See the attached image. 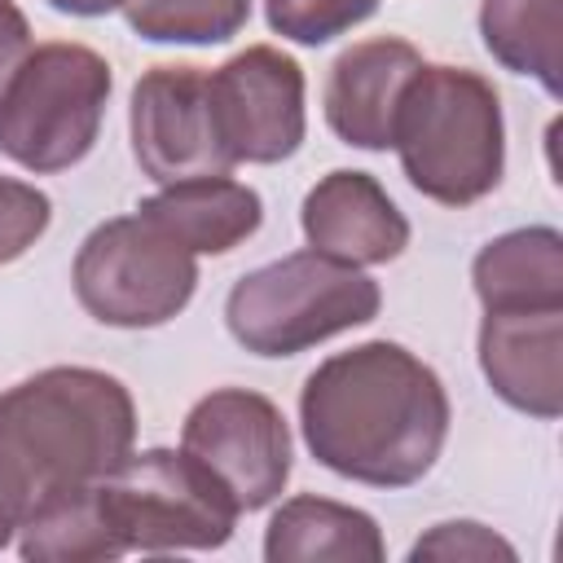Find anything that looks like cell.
<instances>
[{
  "mask_svg": "<svg viewBox=\"0 0 563 563\" xmlns=\"http://www.w3.org/2000/svg\"><path fill=\"white\" fill-rule=\"evenodd\" d=\"M299 229L312 251L356 268L391 264L409 246L405 211L378 185V176L356 167H334L303 194Z\"/></svg>",
  "mask_w": 563,
  "mask_h": 563,
  "instance_id": "8fae6325",
  "label": "cell"
},
{
  "mask_svg": "<svg viewBox=\"0 0 563 563\" xmlns=\"http://www.w3.org/2000/svg\"><path fill=\"white\" fill-rule=\"evenodd\" d=\"M303 92V66L273 44H251L207 70V97L229 163L268 167L290 158L308 132Z\"/></svg>",
  "mask_w": 563,
  "mask_h": 563,
  "instance_id": "9c48e42d",
  "label": "cell"
},
{
  "mask_svg": "<svg viewBox=\"0 0 563 563\" xmlns=\"http://www.w3.org/2000/svg\"><path fill=\"white\" fill-rule=\"evenodd\" d=\"M53 224V198L31 180L0 176V264L22 260Z\"/></svg>",
  "mask_w": 563,
  "mask_h": 563,
  "instance_id": "44dd1931",
  "label": "cell"
},
{
  "mask_svg": "<svg viewBox=\"0 0 563 563\" xmlns=\"http://www.w3.org/2000/svg\"><path fill=\"white\" fill-rule=\"evenodd\" d=\"M44 4L57 13H70V18H106V13L123 9V0H44Z\"/></svg>",
  "mask_w": 563,
  "mask_h": 563,
  "instance_id": "d4e9b609",
  "label": "cell"
},
{
  "mask_svg": "<svg viewBox=\"0 0 563 563\" xmlns=\"http://www.w3.org/2000/svg\"><path fill=\"white\" fill-rule=\"evenodd\" d=\"M110 88L114 75L97 48L75 40L31 48L0 92V154L35 176L84 163L101 136Z\"/></svg>",
  "mask_w": 563,
  "mask_h": 563,
  "instance_id": "5b68a950",
  "label": "cell"
},
{
  "mask_svg": "<svg viewBox=\"0 0 563 563\" xmlns=\"http://www.w3.org/2000/svg\"><path fill=\"white\" fill-rule=\"evenodd\" d=\"M31 22L18 9V0H0V92L9 88V79L18 75V66L31 53Z\"/></svg>",
  "mask_w": 563,
  "mask_h": 563,
  "instance_id": "603a6c76",
  "label": "cell"
},
{
  "mask_svg": "<svg viewBox=\"0 0 563 563\" xmlns=\"http://www.w3.org/2000/svg\"><path fill=\"white\" fill-rule=\"evenodd\" d=\"M378 4L383 0H264V18L282 40L317 48L369 22Z\"/></svg>",
  "mask_w": 563,
  "mask_h": 563,
  "instance_id": "ffe728a7",
  "label": "cell"
},
{
  "mask_svg": "<svg viewBox=\"0 0 563 563\" xmlns=\"http://www.w3.org/2000/svg\"><path fill=\"white\" fill-rule=\"evenodd\" d=\"M378 308L383 290L369 273L308 246L242 273L224 299V325L255 356H299L374 321Z\"/></svg>",
  "mask_w": 563,
  "mask_h": 563,
  "instance_id": "277c9868",
  "label": "cell"
},
{
  "mask_svg": "<svg viewBox=\"0 0 563 563\" xmlns=\"http://www.w3.org/2000/svg\"><path fill=\"white\" fill-rule=\"evenodd\" d=\"M264 559L268 563H383L387 545L378 519L361 506L330 501L317 493H299L282 501L264 528Z\"/></svg>",
  "mask_w": 563,
  "mask_h": 563,
  "instance_id": "9a60e30c",
  "label": "cell"
},
{
  "mask_svg": "<svg viewBox=\"0 0 563 563\" xmlns=\"http://www.w3.org/2000/svg\"><path fill=\"white\" fill-rule=\"evenodd\" d=\"M409 559H413V563H418V559H475V563L501 559V563H515L519 550H515L501 532H493L488 523H479V519H444V523L427 528V532L409 545Z\"/></svg>",
  "mask_w": 563,
  "mask_h": 563,
  "instance_id": "7402d4cb",
  "label": "cell"
},
{
  "mask_svg": "<svg viewBox=\"0 0 563 563\" xmlns=\"http://www.w3.org/2000/svg\"><path fill=\"white\" fill-rule=\"evenodd\" d=\"M180 449L194 453L238 501V510H264L286 493L295 466V440L286 413L251 387H216L185 413Z\"/></svg>",
  "mask_w": 563,
  "mask_h": 563,
  "instance_id": "ba28073f",
  "label": "cell"
},
{
  "mask_svg": "<svg viewBox=\"0 0 563 563\" xmlns=\"http://www.w3.org/2000/svg\"><path fill=\"white\" fill-rule=\"evenodd\" d=\"M97 493L128 554L220 550L242 515L233 493L185 449H132Z\"/></svg>",
  "mask_w": 563,
  "mask_h": 563,
  "instance_id": "8992f818",
  "label": "cell"
},
{
  "mask_svg": "<svg viewBox=\"0 0 563 563\" xmlns=\"http://www.w3.org/2000/svg\"><path fill=\"white\" fill-rule=\"evenodd\" d=\"M123 18L150 44H224L246 26L251 0H123Z\"/></svg>",
  "mask_w": 563,
  "mask_h": 563,
  "instance_id": "d6986e66",
  "label": "cell"
},
{
  "mask_svg": "<svg viewBox=\"0 0 563 563\" xmlns=\"http://www.w3.org/2000/svg\"><path fill=\"white\" fill-rule=\"evenodd\" d=\"M128 132H132L136 167L158 185L233 172L216 132L202 66H172V62L150 66L132 84Z\"/></svg>",
  "mask_w": 563,
  "mask_h": 563,
  "instance_id": "30bf717a",
  "label": "cell"
},
{
  "mask_svg": "<svg viewBox=\"0 0 563 563\" xmlns=\"http://www.w3.org/2000/svg\"><path fill=\"white\" fill-rule=\"evenodd\" d=\"M471 286L484 312L563 308V233L554 224L497 233L471 260Z\"/></svg>",
  "mask_w": 563,
  "mask_h": 563,
  "instance_id": "2e32d148",
  "label": "cell"
},
{
  "mask_svg": "<svg viewBox=\"0 0 563 563\" xmlns=\"http://www.w3.org/2000/svg\"><path fill=\"white\" fill-rule=\"evenodd\" d=\"M479 369L493 396L528 418L563 413V308H501L479 321Z\"/></svg>",
  "mask_w": 563,
  "mask_h": 563,
  "instance_id": "7c38bea8",
  "label": "cell"
},
{
  "mask_svg": "<svg viewBox=\"0 0 563 563\" xmlns=\"http://www.w3.org/2000/svg\"><path fill=\"white\" fill-rule=\"evenodd\" d=\"M449 391L405 343L369 339L325 356L299 387L308 453L369 488L418 484L449 440Z\"/></svg>",
  "mask_w": 563,
  "mask_h": 563,
  "instance_id": "6da1fadb",
  "label": "cell"
},
{
  "mask_svg": "<svg viewBox=\"0 0 563 563\" xmlns=\"http://www.w3.org/2000/svg\"><path fill=\"white\" fill-rule=\"evenodd\" d=\"M479 40L510 75L563 92V0H479Z\"/></svg>",
  "mask_w": 563,
  "mask_h": 563,
  "instance_id": "e0dca14e",
  "label": "cell"
},
{
  "mask_svg": "<svg viewBox=\"0 0 563 563\" xmlns=\"http://www.w3.org/2000/svg\"><path fill=\"white\" fill-rule=\"evenodd\" d=\"M70 286L92 321L114 330H154L189 308L198 290V255L132 211L101 220L79 242Z\"/></svg>",
  "mask_w": 563,
  "mask_h": 563,
  "instance_id": "52a82bcc",
  "label": "cell"
},
{
  "mask_svg": "<svg viewBox=\"0 0 563 563\" xmlns=\"http://www.w3.org/2000/svg\"><path fill=\"white\" fill-rule=\"evenodd\" d=\"M22 519H26V501H22V493L9 484V475L0 471V550L13 545Z\"/></svg>",
  "mask_w": 563,
  "mask_h": 563,
  "instance_id": "cb8c5ba5",
  "label": "cell"
},
{
  "mask_svg": "<svg viewBox=\"0 0 563 563\" xmlns=\"http://www.w3.org/2000/svg\"><path fill=\"white\" fill-rule=\"evenodd\" d=\"M422 53L400 35H374L330 62L321 110L330 132L352 150H391V128Z\"/></svg>",
  "mask_w": 563,
  "mask_h": 563,
  "instance_id": "4fadbf2b",
  "label": "cell"
},
{
  "mask_svg": "<svg viewBox=\"0 0 563 563\" xmlns=\"http://www.w3.org/2000/svg\"><path fill=\"white\" fill-rule=\"evenodd\" d=\"M136 211L194 255H229L264 224V198L233 176H189L141 198Z\"/></svg>",
  "mask_w": 563,
  "mask_h": 563,
  "instance_id": "5bb4252c",
  "label": "cell"
},
{
  "mask_svg": "<svg viewBox=\"0 0 563 563\" xmlns=\"http://www.w3.org/2000/svg\"><path fill=\"white\" fill-rule=\"evenodd\" d=\"M13 541H18V554L35 563H110L128 554V545L106 519L97 484L44 497L22 519Z\"/></svg>",
  "mask_w": 563,
  "mask_h": 563,
  "instance_id": "ac0fdd59",
  "label": "cell"
},
{
  "mask_svg": "<svg viewBox=\"0 0 563 563\" xmlns=\"http://www.w3.org/2000/svg\"><path fill=\"white\" fill-rule=\"evenodd\" d=\"M136 444V400L92 365H48L0 391V471L26 515L66 488L101 484Z\"/></svg>",
  "mask_w": 563,
  "mask_h": 563,
  "instance_id": "7a4b0ae2",
  "label": "cell"
},
{
  "mask_svg": "<svg viewBox=\"0 0 563 563\" xmlns=\"http://www.w3.org/2000/svg\"><path fill=\"white\" fill-rule=\"evenodd\" d=\"M391 150L422 198L440 207L488 198L506 172V114L497 88L471 66L422 62L400 97Z\"/></svg>",
  "mask_w": 563,
  "mask_h": 563,
  "instance_id": "3957f363",
  "label": "cell"
}]
</instances>
